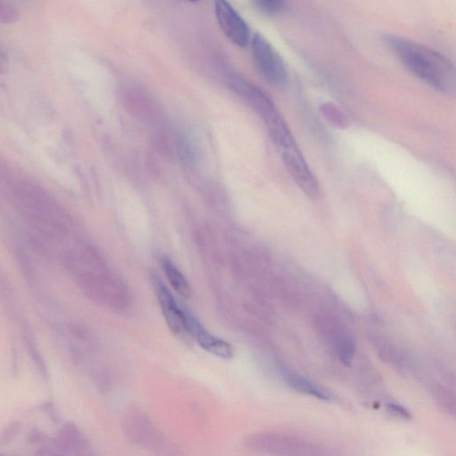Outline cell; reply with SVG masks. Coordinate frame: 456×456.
<instances>
[{
    "label": "cell",
    "instance_id": "obj_1",
    "mask_svg": "<svg viewBox=\"0 0 456 456\" xmlns=\"http://www.w3.org/2000/svg\"><path fill=\"white\" fill-rule=\"evenodd\" d=\"M382 41L415 77L442 93H454L455 68L448 57L403 37L386 34Z\"/></svg>",
    "mask_w": 456,
    "mask_h": 456
},
{
    "label": "cell",
    "instance_id": "obj_2",
    "mask_svg": "<svg viewBox=\"0 0 456 456\" xmlns=\"http://www.w3.org/2000/svg\"><path fill=\"white\" fill-rule=\"evenodd\" d=\"M13 197L18 210L29 224L45 237L61 240L66 232V219L56 199L36 184H15Z\"/></svg>",
    "mask_w": 456,
    "mask_h": 456
},
{
    "label": "cell",
    "instance_id": "obj_3",
    "mask_svg": "<svg viewBox=\"0 0 456 456\" xmlns=\"http://www.w3.org/2000/svg\"><path fill=\"white\" fill-rule=\"evenodd\" d=\"M253 62L268 83L283 88L289 81V72L279 52L264 36L257 33L252 41Z\"/></svg>",
    "mask_w": 456,
    "mask_h": 456
},
{
    "label": "cell",
    "instance_id": "obj_4",
    "mask_svg": "<svg viewBox=\"0 0 456 456\" xmlns=\"http://www.w3.org/2000/svg\"><path fill=\"white\" fill-rule=\"evenodd\" d=\"M250 451L272 455H311L313 449L308 443L287 434L259 433L250 434L244 440Z\"/></svg>",
    "mask_w": 456,
    "mask_h": 456
},
{
    "label": "cell",
    "instance_id": "obj_5",
    "mask_svg": "<svg viewBox=\"0 0 456 456\" xmlns=\"http://www.w3.org/2000/svg\"><path fill=\"white\" fill-rule=\"evenodd\" d=\"M152 284L168 327L176 337L186 341L189 336L186 330L184 306L179 304L172 293L158 275H152Z\"/></svg>",
    "mask_w": 456,
    "mask_h": 456
},
{
    "label": "cell",
    "instance_id": "obj_6",
    "mask_svg": "<svg viewBox=\"0 0 456 456\" xmlns=\"http://www.w3.org/2000/svg\"><path fill=\"white\" fill-rule=\"evenodd\" d=\"M185 312L186 330L189 339H194L204 350L222 359H230L234 357L235 350L229 342L218 337L209 330L205 328L203 324L194 316L188 308L184 307Z\"/></svg>",
    "mask_w": 456,
    "mask_h": 456
},
{
    "label": "cell",
    "instance_id": "obj_7",
    "mask_svg": "<svg viewBox=\"0 0 456 456\" xmlns=\"http://www.w3.org/2000/svg\"><path fill=\"white\" fill-rule=\"evenodd\" d=\"M214 8L224 34L238 47L246 48L250 41V30L246 21L232 8L228 0H214Z\"/></svg>",
    "mask_w": 456,
    "mask_h": 456
},
{
    "label": "cell",
    "instance_id": "obj_8",
    "mask_svg": "<svg viewBox=\"0 0 456 456\" xmlns=\"http://www.w3.org/2000/svg\"><path fill=\"white\" fill-rule=\"evenodd\" d=\"M123 422L125 433L133 443L152 449L160 448L163 446V436L149 420L148 416L142 413H128Z\"/></svg>",
    "mask_w": 456,
    "mask_h": 456
},
{
    "label": "cell",
    "instance_id": "obj_9",
    "mask_svg": "<svg viewBox=\"0 0 456 456\" xmlns=\"http://www.w3.org/2000/svg\"><path fill=\"white\" fill-rule=\"evenodd\" d=\"M50 445V449L57 450L56 454L87 455L90 450V445L85 437L72 424L63 426L59 436Z\"/></svg>",
    "mask_w": 456,
    "mask_h": 456
},
{
    "label": "cell",
    "instance_id": "obj_10",
    "mask_svg": "<svg viewBox=\"0 0 456 456\" xmlns=\"http://www.w3.org/2000/svg\"><path fill=\"white\" fill-rule=\"evenodd\" d=\"M161 265L171 287L173 288L177 295L186 299L191 298V286H190L185 275L177 268V266L174 265V263L170 261L169 259H162Z\"/></svg>",
    "mask_w": 456,
    "mask_h": 456
},
{
    "label": "cell",
    "instance_id": "obj_11",
    "mask_svg": "<svg viewBox=\"0 0 456 456\" xmlns=\"http://www.w3.org/2000/svg\"><path fill=\"white\" fill-rule=\"evenodd\" d=\"M287 381L290 386L299 393L310 395L312 397H317L318 399L329 400V394L321 390L313 382L302 377L298 375H290L287 376Z\"/></svg>",
    "mask_w": 456,
    "mask_h": 456
},
{
    "label": "cell",
    "instance_id": "obj_12",
    "mask_svg": "<svg viewBox=\"0 0 456 456\" xmlns=\"http://www.w3.org/2000/svg\"><path fill=\"white\" fill-rule=\"evenodd\" d=\"M254 8L268 17H278L286 9V0H252Z\"/></svg>",
    "mask_w": 456,
    "mask_h": 456
},
{
    "label": "cell",
    "instance_id": "obj_13",
    "mask_svg": "<svg viewBox=\"0 0 456 456\" xmlns=\"http://www.w3.org/2000/svg\"><path fill=\"white\" fill-rule=\"evenodd\" d=\"M435 397L437 403L445 411L449 414H454L455 409L454 394L445 388H439L435 391Z\"/></svg>",
    "mask_w": 456,
    "mask_h": 456
},
{
    "label": "cell",
    "instance_id": "obj_14",
    "mask_svg": "<svg viewBox=\"0 0 456 456\" xmlns=\"http://www.w3.org/2000/svg\"><path fill=\"white\" fill-rule=\"evenodd\" d=\"M339 357L345 365L350 363L354 356L355 344L350 337H344L339 339L338 344Z\"/></svg>",
    "mask_w": 456,
    "mask_h": 456
},
{
    "label": "cell",
    "instance_id": "obj_15",
    "mask_svg": "<svg viewBox=\"0 0 456 456\" xmlns=\"http://www.w3.org/2000/svg\"><path fill=\"white\" fill-rule=\"evenodd\" d=\"M19 18V14L13 6L6 2L5 0H0V23H12L17 21Z\"/></svg>",
    "mask_w": 456,
    "mask_h": 456
},
{
    "label": "cell",
    "instance_id": "obj_16",
    "mask_svg": "<svg viewBox=\"0 0 456 456\" xmlns=\"http://www.w3.org/2000/svg\"><path fill=\"white\" fill-rule=\"evenodd\" d=\"M388 410L395 415L399 416L404 419H411L409 412L407 411L403 406L396 405V404H388Z\"/></svg>",
    "mask_w": 456,
    "mask_h": 456
},
{
    "label": "cell",
    "instance_id": "obj_17",
    "mask_svg": "<svg viewBox=\"0 0 456 456\" xmlns=\"http://www.w3.org/2000/svg\"><path fill=\"white\" fill-rule=\"evenodd\" d=\"M189 1H191V2H197V1H199V0H189Z\"/></svg>",
    "mask_w": 456,
    "mask_h": 456
}]
</instances>
